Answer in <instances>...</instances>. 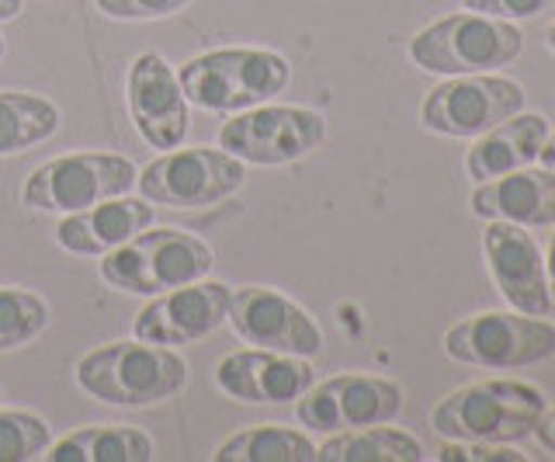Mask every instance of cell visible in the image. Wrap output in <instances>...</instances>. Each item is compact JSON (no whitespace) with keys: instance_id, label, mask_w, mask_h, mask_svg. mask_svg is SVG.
Returning a JSON list of instances; mask_svg holds the SVG:
<instances>
[{"instance_id":"6da1fadb","label":"cell","mask_w":555,"mask_h":462,"mask_svg":"<svg viewBox=\"0 0 555 462\" xmlns=\"http://www.w3.org/2000/svg\"><path fill=\"white\" fill-rule=\"evenodd\" d=\"M74 375L87 397L101 403L153 407L173 400L188 386V362L167 345L132 337L87 351Z\"/></svg>"},{"instance_id":"7a4b0ae2","label":"cell","mask_w":555,"mask_h":462,"mask_svg":"<svg viewBox=\"0 0 555 462\" xmlns=\"http://www.w3.org/2000/svg\"><path fill=\"white\" fill-rule=\"evenodd\" d=\"M216 251L178 227H146L121 247L101 254V279L129 296H160L212 275Z\"/></svg>"},{"instance_id":"3957f363","label":"cell","mask_w":555,"mask_h":462,"mask_svg":"<svg viewBox=\"0 0 555 462\" xmlns=\"http://www.w3.org/2000/svg\"><path fill=\"white\" fill-rule=\"evenodd\" d=\"M178 80L188 105L233 115L282 94L292 80V63L274 49L230 46L188 60L178 70Z\"/></svg>"},{"instance_id":"277c9868","label":"cell","mask_w":555,"mask_h":462,"mask_svg":"<svg viewBox=\"0 0 555 462\" xmlns=\"http://www.w3.org/2000/svg\"><path fill=\"white\" fill-rule=\"evenodd\" d=\"M548 407L545 393L520 380H476L451 389L430 410V427L459 441H520Z\"/></svg>"},{"instance_id":"5b68a950","label":"cell","mask_w":555,"mask_h":462,"mask_svg":"<svg viewBox=\"0 0 555 462\" xmlns=\"http://www.w3.org/2000/svg\"><path fill=\"white\" fill-rule=\"evenodd\" d=\"M406 53L424 74H490L500 66H511L525 53V36L514 22H500L476 11H455L416 31Z\"/></svg>"},{"instance_id":"8992f818","label":"cell","mask_w":555,"mask_h":462,"mask_svg":"<svg viewBox=\"0 0 555 462\" xmlns=\"http://www.w3.org/2000/svg\"><path fill=\"white\" fill-rule=\"evenodd\" d=\"M243 184H247V164L222 146L164 150L135 178L139 198L164 209H208L236 195Z\"/></svg>"},{"instance_id":"52a82bcc","label":"cell","mask_w":555,"mask_h":462,"mask_svg":"<svg viewBox=\"0 0 555 462\" xmlns=\"http://www.w3.org/2000/svg\"><path fill=\"white\" fill-rule=\"evenodd\" d=\"M139 167L121 153L80 150L66 157H52L28 175L22 202L31 213H80L104 198L129 195L135 188Z\"/></svg>"},{"instance_id":"ba28073f","label":"cell","mask_w":555,"mask_h":462,"mask_svg":"<svg viewBox=\"0 0 555 462\" xmlns=\"http://www.w3.org/2000/svg\"><path fill=\"white\" fill-rule=\"evenodd\" d=\"M326 140V115L306 105H254L233 112L219 129V146L254 167L306 161Z\"/></svg>"},{"instance_id":"9c48e42d","label":"cell","mask_w":555,"mask_h":462,"mask_svg":"<svg viewBox=\"0 0 555 462\" xmlns=\"http://www.w3.org/2000/svg\"><path fill=\"white\" fill-rule=\"evenodd\" d=\"M444 355L479 369H525L555 355V328L545 317L482 310L444 331Z\"/></svg>"},{"instance_id":"30bf717a","label":"cell","mask_w":555,"mask_h":462,"mask_svg":"<svg viewBox=\"0 0 555 462\" xmlns=\"http://www.w3.org/2000/svg\"><path fill=\"white\" fill-rule=\"evenodd\" d=\"M525 112V88L503 74H459L434 84L421 105V126L448 140H476L503 118Z\"/></svg>"},{"instance_id":"8fae6325","label":"cell","mask_w":555,"mask_h":462,"mask_svg":"<svg viewBox=\"0 0 555 462\" xmlns=\"http://www.w3.org/2000/svg\"><path fill=\"white\" fill-rule=\"evenodd\" d=\"M403 410V389L392 380L369 372H340L323 383H312L295 400V418L320 435L347 432V427L392 424Z\"/></svg>"},{"instance_id":"7c38bea8","label":"cell","mask_w":555,"mask_h":462,"mask_svg":"<svg viewBox=\"0 0 555 462\" xmlns=\"http://www.w3.org/2000/svg\"><path fill=\"white\" fill-rule=\"evenodd\" d=\"M225 323H230V331L250 348L317 358L323 355V345H326L317 317H312L306 306H299L285 293H278V288H268V285L233 288Z\"/></svg>"},{"instance_id":"4fadbf2b","label":"cell","mask_w":555,"mask_h":462,"mask_svg":"<svg viewBox=\"0 0 555 462\" xmlns=\"http://www.w3.org/2000/svg\"><path fill=\"white\" fill-rule=\"evenodd\" d=\"M482 254L496 293L507 299L511 310L528 317H548L555 310L545 275V254L528 227L503 219H486Z\"/></svg>"},{"instance_id":"5bb4252c","label":"cell","mask_w":555,"mask_h":462,"mask_svg":"<svg viewBox=\"0 0 555 462\" xmlns=\"http://www.w3.org/2000/svg\"><path fill=\"white\" fill-rule=\"evenodd\" d=\"M233 288L225 282H191L170 293L150 296V303L135 313L132 334L150 345H195V341L208 337L225 323V310H230Z\"/></svg>"},{"instance_id":"9a60e30c","label":"cell","mask_w":555,"mask_h":462,"mask_svg":"<svg viewBox=\"0 0 555 462\" xmlns=\"http://www.w3.org/2000/svg\"><path fill=\"white\" fill-rule=\"evenodd\" d=\"M126 101L139 140L153 150H173L191 129V105L178 70L160 53H139L129 66Z\"/></svg>"},{"instance_id":"2e32d148","label":"cell","mask_w":555,"mask_h":462,"mask_svg":"<svg viewBox=\"0 0 555 462\" xmlns=\"http://www.w3.org/2000/svg\"><path fill=\"white\" fill-rule=\"evenodd\" d=\"M212 380L225 397L240 403H295L317 383V369L299 355L240 348L219 358Z\"/></svg>"},{"instance_id":"e0dca14e","label":"cell","mask_w":555,"mask_h":462,"mask_svg":"<svg viewBox=\"0 0 555 462\" xmlns=\"http://www.w3.org/2000/svg\"><path fill=\"white\" fill-rule=\"evenodd\" d=\"M156 222V209L146 198L115 195L98 205H87L80 213H66L56 227V244L80 258H101L115 247H121L139 230Z\"/></svg>"},{"instance_id":"ac0fdd59","label":"cell","mask_w":555,"mask_h":462,"mask_svg":"<svg viewBox=\"0 0 555 462\" xmlns=\"http://www.w3.org/2000/svg\"><path fill=\"white\" fill-rule=\"evenodd\" d=\"M468 205L482 219H503L528 230H545L555 222V170L520 167L511 170V175L479 181Z\"/></svg>"},{"instance_id":"d6986e66","label":"cell","mask_w":555,"mask_h":462,"mask_svg":"<svg viewBox=\"0 0 555 462\" xmlns=\"http://www.w3.org/2000/svg\"><path fill=\"white\" fill-rule=\"evenodd\" d=\"M548 132H552L548 118L538 112H517L511 118H503L490 132L476 136L473 150L465 153V175L479 184L500 175H511V170L531 167L538 161V153H542Z\"/></svg>"},{"instance_id":"ffe728a7","label":"cell","mask_w":555,"mask_h":462,"mask_svg":"<svg viewBox=\"0 0 555 462\" xmlns=\"http://www.w3.org/2000/svg\"><path fill=\"white\" fill-rule=\"evenodd\" d=\"M156 455V445L146 432L132 424H101L80 427V432L49 445V462H150Z\"/></svg>"},{"instance_id":"44dd1931","label":"cell","mask_w":555,"mask_h":462,"mask_svg":"<svg viewBox=\"0 0 555 462\" xmlns=\"http://www.w3.org/2000/svg\"><path fill=\"white\" fill-rule=\"evenodd\" d=\"M320 462H416L424 459V445L416 435L389 424L347 427L317 445Z\"/></svg>"},{"instance_id":"7402d4cb","label":"cell","mask_w":555,"mask_h":462,"mask_svg":"<svg viewBox=\"0 0 555 462\" xmlns=\"http://www.w3.org/2000/svg\"><path fill=\"white\" fill-rule=\"evenodd\" d=\"M56 101L31 91H0V157L31 150L60 132Z\"/></svg>"},{"instance_id":"603a6c76","label":"cell","mask_w":555,"mask_h":462,"mask_svg":"<svg viewBox=\"0 0 555 462\" xmlns=\"http://www.w3.org/2000/svg\"><path fill=\"white\" fill-rule=\"evenodd\" d=\"M216 462H312L317 459V441L306 432H295L285 424H254L247 432L225 438Z\"/></svg>"},{"instance_id":"cb8c5ba5","label":"cell","mask_w":555,"mask_h":462,"mask_svg":"<svg viewBox=\"0 0 555 462\" xmlns=\"http://www.w3.org/2000/svg\"><path fill=\"white\" fill-rule=\"evenodd\" d=\"M49 328V306L28 288L0 285V351L31 345Z\"/></svg>"},{"instance_id":"d4e9b609","label":"cell","mask_w":555,"mask_h":462,"mask_svg":"<svg viewBox=\"0 0 555 462\" xmlns=\"http://www.w3.org/2000/svg\"><path fill=\"white\" fill-rule=\"evenodd\" d=\"M52 441V427L31 410H0V462L42 459Z\"/></svg>"},{"instance_id":"484cf974","label":"cell","mask_w":555,"mask_h":462,"mask_svg":"<svg viewBox=\"0 0 555 462\" xmlns=\"http://www.w3.org/2000/svg\"><path fill=\"white\" fill-rule=\"evenodd\" d=\"M191 0H94V8L112 22H160L181 14Z\"/></svg>"},{"instance_id":"4316f807","label":"cell","mask_w":555,"mask_h":462,"mask_svg":"<svg viewBox=\"0 0 555 462\" xmlns=\"http://www.w3.org/2000/svg\"><path fill=\"white\" fill-rule=\"evenodd\" d=\"M441 462H525L528 455L517 452L511 441H459L444 438L438 449Z\"/></svg>"},{"instance_id":"83f0119b","label":"cell","mask_w":555,"mask_h":462,"mask_svg":"<svg viewBox=\"0 0 555 462\" xmlns=\"http://www.w3.org/2000/svg\"><path fill=\"white\" fill-rule=\"evenodd\" d=\"M462 8L476 14H490V18L500 22H525L548 11L552 0H462Z\"/></svg>"},{"instance_id":"f1b7e54d","label":"cell","mask_w":555,"mask_h":462,"mask_svg":"<svg viewBox=\"0 0 555 462\" xmlns=\"http://www.w3.org/2000/svg\"><path fill=\"white\" fill-rule=\"evenodd\" d=\"M531 435L538 438V445H542L545 452L555 455V407H545V410H542V418H538V424H534V432H531Z\"/></svg>"},{"instance_id":"f546056e","label":"cell","mask_w":555,"mask_h":462,"mask_svg":"<svg viewBox=\"0 0 555 462\" xmlns=\"http://www.w3.org/2000/svg\"><path fill=\"white\" fill-rule=\"evenodd\" d=\"M548 247H545V275H548V293H552V303H555V222L548 227Z\"/></svg>"},{"instance_id":"4dcf8cb0","label":"cell","mask_w":555,"mask_h":462,"mask_svg":"<svg viewBox=\"0 0 555 462\" xmlns=\"http://www.w3.org/2000/svg\"><path fill=\"white\" fill-rule=\"evenodd\" d=\"M25 11V0H0V22H14Z\"/></svg>"},{"instance_id":"1f68e13d","label":"cell","mask_w":555,"mask_h":462,"mask_svg":"<svg viewBox=\"0 0 555 462\" xmlns=\"http://www.w3.org/2000/svg\"><path fill=\"white\" fill-rule=\"evenodd\" d=\"M538 164L548 167V170H555V132H548V140H545L542 153H538Z\"/></svg>"},{"instance_id":"d6a6232c","label":"cell","mask_w":555,"mask_h":462,"mask_svg":"<svg viewBox=\"0 0 555 462\" xmlns=\"http://www.w3.org/2000/svg\"><path fill=\"white\" fill-rule=\"evenodd\" d=\"M545 46H548V53L555 56V22H552V28H548V39H545Z\"/></svg>"},{"instance_id":"836d02e7","label":"cell","mask_w":555,"mask_h":462,"mask_svg":"<svg viewBox=\"0 0 555 462\" xmlns=\"http://www.w3.org/2000/svg\"><path fill=\"white\" fill-rule=\"evenodd\" d=\"M4 56H8V42H4V36H0V63H4Z\"/></svg>"}]
</instances>
